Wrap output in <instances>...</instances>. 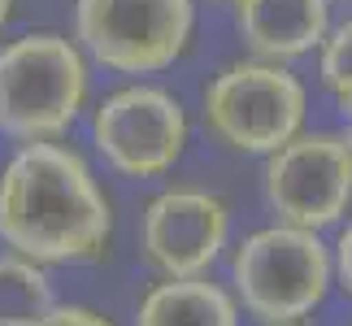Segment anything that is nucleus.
Masks as SVG:
<instances>
[{
  "instance_id": "obj_1",
  "label": "nucleus",
  "mask_w": 352,
  "mask_h": 326,
  "mask_svg": "<svg viewBox=\"0 0 352 326\" xmlns=\"http://www.w3.org/2000/svg\"><path fill=\"white\" fill-rule=\"evenodd\" d=\"M113 235V205L70 144H22L0 170V243L31 265L96 261Z\"/></svg>"
},
{
  "instance_id": "obj_2",
  "label": "nucleus",
  "mask_w": 352,
  "mask_h": 326,
  "mask_svg": "<svg viewBox=\"0 0 352 326\" xmlns=\"http://www.w3.org/2000/svg\"><path fill=\"white\" fill-rule=\"evenodd\" d=\"M91 70L61 31H26L0 44V135L57 144L87 105Z\"/></svg>"
},
{
  "instance_id": "obj_3",
  "label": "nucleus",
  "mask_w": 352,
  "mask_h": 326,
  "mask_svg": "<svg viewBox=\"0 0 352 326\" xmlns=\"http://www.w3.org/2000/svg\"><path fill=\"white\" fill-rule=\"evenodd\" d=\"M231 283H235V305L261 326L300 322L327 301L335 283L331 243L318 230L283 222L261 226L235 243Z\"/></svg>"
},
{
  "instance_id": "obj_4",
  "label": "nucleus",
  "mask_w": 352,
  "mask_h": 326,
  "mask_svg": "<svg viewBox=\"0 0 352 326\" xmlns=\"http://www.w3.org/2000/svg\"><path fill=\"white\" fill-rule=\"evenodd\" d=\"M309 91L287 65L239 57L205 83V131L231 153L270 157L305 131Z\"/></svg>"
},
{
  "instance_id": "obj_5",
  "label": "nucleus",
  "mask_w": 352,
  "mask_h": 326,
  "mask_svg": "<svg viewBox=\"0 0 352 326\" xmlns=\"http://www.w3.org/2000/svg\"><path fill=\"white\" fill-rule=\"evenodd\" d=\"M196 31L192 0H74V44L113 74H161Z\"/></svg>"
},
{
  "instance_id": "obj_6",
  "label": "nucleus",
  "mask_w": 352,
  "mask_h": 326,
  "mask_svg": "<svg viewBox=\"0 0 352 326\" xmlns=\"http://www.w3.org/2000/svg\"><path fill=\"white\" fill-rule=\"evenodd\" d=\"M91 144L126 179H157L187 153V109L157 83H126L91 109Z\"/></svg>"
},
{
  "instance_id": "obj_7",
  "label": "nucleus",
  "mask_w": 352,
  "mask_h": 326,
  "mask_svg": "<svg viewBox=\"0 0 352 326\" xmlns=\"http://www.w3.org/2000/svg\"><path fill=\"white\" fill-rule=\"evenodd\" d=\"M261 187L283 226H300L322 235L352 205V161L344 135L300 131L278 153L265 157Z\"/></svg>"
},
{
  "instance_id": "obj_8",
  "label": "nucleus",
  "mask_w": 352,
  "mask_h": 326,
  "mask_svg": "<svg viewBox=\"0 0 352 326\" xmlns=\"http://www.w3.org/2000/svg\"><path fill=\"white\" fill-rule=\"evenodd\" d=\"M231 239V205L205 187L174 183L148 200L140 252L161 279H200Z\"/></svg>"
},
{
  "instance_id": "obj_9",
  "label": "nucleus",
  "mask_w": 352,
  "mask_h": 326,
  "mask_svg": "<svg viewBox=\"0 0 352 326\" xmlns=\"http://www.w3.org/2000/svg\"><path fill=\"white\" fill-rule=\"evenodd\" d=\"M235 31L256 61H292L322 48L331 0H235Z\"/></svg>"
},
{
  "instance_id": "obj_10",
  "label": "nucleus",
  "mask_w": 352,
  "mask_h": 326,
  "mask_svg": "<svg viewBox=\"0 0 352 326\" xmlns=\"http://www.w3.org/2000/svg\"><path fill=\"white\" fill-rule=\"evenodd\" d=\"M131 326H239V305L209 274L161 279L140 296Z\"/></svg>"
},
{
  "instance_id": "obj_11",
  "label": "nucleus",
  "mask_w": 352,
  "mask_h": 326,
  "mask_svg": "<svg viewBox=\"0 0 352 326\" xmlns=\"http://www.w3.org/2000/svg\"><path fill=\"white\" fill-rule=\"evenodd\" d=\"M52 301V283L44 265H31L13 252H0V326H35Z\"/></svg>"
},
{
  "instance_id": "obj_12",
  "label": "nucleus",
  "mask_w": 352,
  "mask_h": 326,
  "mask_svg": "<svg viewBox=\"0 0 352 326\" xmlns=\"http://www.w3.org/2000/svg\"><path fill=\"white\" fill-rule=\"evenodd\" d=\"M318 78L327 87V96L352 118V18L331 26L327 39L318 48Z\"/></svg>"
},
{
  "instance_id": "obj_13",
  "label": "nucleus",
  "mask_w": 352,
  "mask_h": 326,
  "mask_svg": "<svg viewBox=\"0 0 352 326\" xmlns=\"http://www.w3.org/2000/svg\"><path fill=\"white\" fill-rule=\"evenodd\" d=\"M35 326H113V322L91 305H52Z\"/></svg>"
},
{
  "instance_id": "obj_14",
  "label": "nucleus",
  "mask_w": 352,
  "mask_h": 326,
  "mask_svg": "<svg viewBox=\"0 0 352 326\" xmlns=\"http://www.w3.org/2000/svg\"><path fill=\"white\" fill-rule=\"evenodd\" d=\"M331 270H335V283L352 296V222L340 230V239L331 248Z\"/></svg>"
},
{
  "instance_id": "obj_15",
  "label": "nucleus",
  "mask_w": 352,
  "mask_h": 326,
  "mask_svg": "<svg viewBox=\"0 0 352 326\" xmlns=\"http://www.w3.org/2000/svg\"><path fill=\"white\" fill-rule=\"evenodd\" d=\"M9 13H13V0H0V31H5V22H9Z\"/></svg>"
},
{
  "instance_id": "obj_16",
  "label": "nucleus",
  "mask_w": 352,
  "mask_h": 326,
  "mask_svg": "<svg viewBox=\"0 0 352 326\" xmlns=\"http://www.w3.org/2000/svg\"><path fill=\"white\" fill-rule=\"evenodd\" d=\"M344 148H348V161H352V127L344 131Z\"/></svg>"
},
{
  "instance_id": "obj_17",
  "label": "nucleus",
  "mask_w": 352,
  "mask_h": 326,
  "mask_svg": "<svg viewBox=\"0 0 352 326\" xmlns=\"http://www.w3.org/2000/svg\"><path fill=\"white\" fill-rule=\"evenodd\" d=\"M287 326H300V322H287Z\"/></svg>"
},
{
  "instance_id": "obj_18",
  "label": "nucleus",
  "mask_w": 352,
  "mask_h": 326,
  "mask_svg": "<svg viewBox=\"0 0 352 326\" xmlns=\"http://www.w3.org/2000/svg\"><path fill=\"white\" fill-rule=\"evenodd\" d=\"M226 5H235V0H226Z\"/></svg>"
}]
</instances>
